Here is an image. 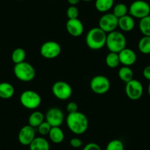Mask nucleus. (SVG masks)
Listing matches in <instances>:
<instances>
[{
  "label": "nucleus",
  "mask_w": 150,
  "mask_h": 150,
  "mask_svg": "<svg viewBox=\"0 0 150 150\" xmlns=\"http://www.w3.org/2000/svg\"><path fill=\"white\" fill-rule=\"evenodd\" d=\"M138 50L144 54H150V36H143L138 41Z\"/></svg>",
  "instance_id": "b1692460"
},
{
  "label": "nucleus",
  "mask_w": 150,
  "mask_h": 150,
  "mask_svg": "<svg viewBox=\"0 0 150 150\" xmlns=\"http://www.w3.org/2000/svg\"><path fill=\"white\" fill-rule=\"evenodd\" d=\"M114 6V0H95V8L102 13H108Z\"/></svg>",
  "instance_id": "412c9836"
},
{
  "label": "nucleus",
  "mask_w": 150,
  "mask_h": 150,
  "mask_svg": "<svg viewBox=\"0 0 150 150\" xmlns=\"http://www.w3.org/2000/svg\"><path fill=\"white\" fill-rule=\"evenodd\" d=\"M105 46L110 52L119 53L126 48L127 38L122 32L115 30L107 34Z\"/></svg>",
  "instance_id": "7ed1b4c3"
},
{
  "label": "nucleus",
  "mask_w": 150,
  "mask_h": 150,
  "mask_svg": "<svg viewBox=\"0 0 150 150\" xmlns=\"http://www.w3.org/2000/svg\"><path fill=\"white\" fill-rule=\"evenodd\" d=\"M80 1L81 0H67L68 3L70 5H72V6H76Z\"/></svg>",
  "instance_id": "f704fd0d"
},
{
  "label": "nucleus",
  "mask_w": 150,
  "mask_h": 150,
  "mask_svg": "<svg viewBox=\"0 0 150 150\" xmlns=\"http://www.w3.org/2000/svg\"><path fill=\"white\" fill-rule=\"evenodd\" d=\"M139 30L144 36H150V15L140 19Z\"/></svg>",
  "instance_id": "a878e982"
},
{
  "label": "nucleus",
  "mask_w": 150,
  "mask_h": 150,
  "mask_svg": "<svg viewBox=\"0 0 150 150\" xmlns=\"http://www.w3.org/2000/svg\"><path fill=\"white\" fill-rule=\"evenodd\" d=\"M36 137L35 128L27 125L22 127L18 135V141L24 146H29Z\"/></svg>",
  "instance_id": "ddd939ff"
},
{
  "label": "nucleus",
  "mask_w": 150,
  "mask_h": 150,
  "mask_svg": "<svg viewBox=\"0 0 150 150\" xmlns=\"http://www.w3.org/2000/svg\"><path fill=\"white\" fill-rule=\"evenodd\" d=\"M45 120L52 127H60L64 121V113L58 108H52L47 110Z\"/></svg>",
  "instance_id": "f8f14e48"
},
{
  "label": "nucleus",
  "mask_w": 150,
  "mask_h": 150,
  "mask_svg": "<svg viewBox=\"0 0 150 150\" xmlns=\"http://www.w3.org/2000/svg\"><path fill=\"white\" fill-rule=\"evenodd\" d=\"M147 91H148V94L149 95V96H150V81H149V85H148V88H147Z\"/></svg>",
  "instance_id": "c9c22d12"
},
{
  "label": "nucleus",
  "mask_w": 150,
  "mask_h": 150,
  "mask_svg": "<svg viewBox=\"0 0 150 150\" xmlns=\"http://www.w3.org/2000/svg\"><path fill=\"white\" fill-rule=\"evenodd\" d=\"M61 46L54 41L44 42L40 48V53L44 58L52 60L58 57L61 53Z\"/></svg>",
  "instance_id": "1a4fd4ad"
},
{
  "label": "nucleus",
  "mask_w": 150,
  "mask_h": 150,
  "mask_svg": "<svg viewBox=\"0 0 150 150\" xmlns=\"http://www.w3.org/2000/svg\"><path fill=\"white\" fill-rule=\"evenodd\" d=\"M26 56L27 54H26V52L24 49L16 48L13 51L12 54H11V59L15 64H18V63L25 61Z\"/></svg>",
  "instance_id": "393cba45"
},
{
  "label": "nucleus",
  "mask_w": 150,
  "mask_h": 150,
  "mask_svg": "<svg viewBox=\"0 0 150 150\" xmlns=\"http://www.w3.org/2000/svg\"><path fill=\"white\" fill-rule=\"evenodd\" d=\"M119 24V18L113 15L112 13H104L99 18V27L104 32L108 33L116 30Z\"/></svg>",
  "instance_id": "9d476101"
},
{
  "label": "nucleus",
  "mask_w": 150,
  "mask_h": 150,
  "mask_svg": "<svg viewBox=\"0 0 150 150\" xmlns=\"http://www.w3.org/2000/svg\"><path fill=\"white\" fill-rule=\"evenodd\" d=\"M118 75H119V79L125 83H128L134 79L133 71L129 66H123L122 68H120L119 72H118Z\"/></svg>",
  "instance_id": "4be33fe9"
},
{
  "label": "nucleus",
  "mask_w": 150,
  "mask_h": 150,
  "mask_svg": "<svg viewBox=\"0 0 150 150\" xmlns=\"http://www.w3.org/2000/svg\"><path fill=\"white\" fill-rule=\"evenodd\" d=\"M66 28L68 33L73 37H80L84 33V25L79 18L68 19Z\"/></svg>",
  "instance_id": "4468645a"
},
{
  "label": "nucleus",
  "mask_w": 150,
  "mask_h": 150,
  "mask_svg": "<svg viewBox=\"0 0 150 150\" xmlns=\"http://www.w3.org/2000/svg\"><path fill=\"white\" fill-rule=\"evenodd\" d=\"M143 76L146 80L150 81V65L146 66L143 69Z\"/></svg>",
  "instance_id": "72a5a7b5"
},
{
  "label": "nucleus",
  "mask_w": 150,
  "mask_h": 150,
  "mask_svg": "<svg viewBox=\"0 0 150 150\" xmlns=\"http://www.w3.org/2000/svg\"><path fill=\"white\" fill-rule=\"evenodd\" d=\"M21 105L29 110H35L41 105V96L38 92L33 90H26L20 95Z\"/></svg>",
  "instance_id": "39448f33"
},
{
  "label": "nucleus",
  "mask_w": 150,
  "mask_h": 150,
  "mask_svg": "<svg viewBox=\"0 0 150 150\" xmlns=\"http://www.w3.org/2000/svg\"><path fill=\"white\" fill-rule=\"evenodd\" d=\"M105 63H106L107 66L110 69H115V68L118 67L121 63L119 53L110 52L105 57Z\"/></svg>",
  "instance_id": "5701e85b"
},
{
  "label": "nucleus",
  "mask_w": 150,
  "mask_h": 150,
  "mask_svg": "<svg viewBox=\"0 0 150 150\" xmlns=\"http://www.w3.org/2000/svg\"><path fill=\"white\" fill-rule=\"evenodd\" d=\"M106 40L107 33L99 27L91 29L86 38L88 47L93 50H99L103 48L106 44Z\"/></svg>",
  "instance_id": "f03ea898"
},
{
  "label": "nucleus",
  "mask_w": 150,
  "mask_h": 150,
  "mask_svg": "<svg viewBox=\"0 0 150 150\" xmlns=\"http://www.w3.org/2000/svg\"><path fill=\"white\" fill-rule=\"evenodd\" d=\"M82 1H84V2H91V1H93V0H82Z\"/></svg>",
  "instance_id": "e433bc0d"
},
{
  "label": "nucleus",
  "mask_w": 150,
  "mask_h": 150,
  "mask_svg": "<svg viewBox=\"0 0 150 150\" xmlns=\"http://www.w3.org/2000/svg\"><path fill=\"white\" fill-rule=\"evenodd\" d=\"M52 126L47 122V121H44V122L41 124L36 129H37L38 132L41 135V136H46V135H48L50 133V130H51Z\"/></svg>",
  "instance_id": "c85d7f7f"
},
{
  "label": "nucleus",
  "mask_w": 150,
  "mask_h": 150,
  "mask_svg": "<svg viewBox=\"0 0 150 150\" xmlns=\"http://www.w3.org/2000/svg\"><path fill=\"white\" fill-rule=\"evenodd\" d=\"M66 125L71 132L75 135H82L88 128V117L80 111L69 113L66 117Z\"/></svg>",
  "instance_id": "f257e3e1"
},
{
  "label": "nucleus",
  "mask_w": 150,
  "mask_h": 150,
  "mask_svg": "<svg viewBox=\"0 0 150 150\" xmlns=\"http://www.w3.org/2000/svg\"><path fill=\"white\" fill-rule=\"evenodd\" d=\"M90 88L96 94L103 95L109 91L110 82L109 79L104 75H96L91 80Z\"/></svg>",
  "instance_id": "0eeeda50"
},
{
  "label": "nucleus",
  "mask_w": 150,
  "mask_h": 150,
  "mask_svg": "<svg viewBox=\"0 0 150 150\" xmlns=\"http://www.w3.org/2000/svg\"><path fill=\"white\" fill-rule=\"evenodd\" d=\"M70 145L71 146L75 149L80 148L83 146V141H82L80 138L74 137V138H72L70 140Z\"/></svg>",
  "instance_id": "2f4dec72"
},
{
  "label": "nucleus",
  "mask_w": 150,
  "mask_h": 150,
  "mask_svg": "<svg viewBox=\"0 0 150 150\" xmlns=\"http://www.w3.org/2000/svg\"><path fill=\"white\" fill-rule=\"evenodd\" d=\"M15 93L13 86L8 82H2L0 83V98L4 99H11Z\"/></svg>",
  "instance_id": "a211bd4d"
},
{
  "label": "nucleus",
  "mask_w": 150,
  "mask_h": 150,
  "mask_svg": "<svg viewBox=\"0 0 150 150\" xmlns=\"http://www.w3.org/2000/svg\"><path fill=\"white\" fill-rule=\"evenodd\" d=\"M135 22L134 18L130 15H127L122 16L119 18V24L118 27L120 28L123 32H130L135 28Z\"/></svg>",
  "instance_id": "dca6fc26"
},
{
  "label": "nucleus",
  "mask_w": 150,
  "mask_h": 150,
  "mask_svg": "<svg viewBox=\"0 0 150 150\" xmlns=\"http://www.w3.org/2000/svg\"><path fill=\"white\" fill-rule=\"evenodd\" d=\"M66 110L69 113H72L78 111V105L74 102H69L66 105Z\"/></svg>",
  "instance_id": "7c9ffc66"
},
{
  "label": "nucleus",
  "mask_w": 150,
  "mask_h": 150,
  "mask_svg": "<svg viewBox=\"0 0 150 150\" xmlns=\"http://www.w3.org/2000/svg\"><path fill=\"white\" fill-rule=\"evenodd\" d=\"M112 8V13L118 18L127 15L129 12V8H127V6L124 3H118L117 5H114Z\"/></svg>",
  "instance_id": "bb28decb"
},
{
  "label": "nucleus",
  "mask_w": 150,
  "mask_h": 150,
  "mask_svg": "<svg viewBox=\"0 0 150 150\" xmlns=\"http://www.w3.org/2000/svg\"><path fill=\"white\" fill-rule=\"evenodd\" d=\"M80 12H79L78 8L76 6H72L70 5L67 8L66 11V16L68 17V19H74V18H78Z\"/></svg>",
  "instance_id": "c756f323"
},
{
  "label": "nucleus",
  "mask_w": 150,
  "mask_h": 150,
  "mask_svg": "<svg viewBox=\"0 0 150 150\" xmlns=\"http://www.w3.org/2000/svg\"><path fill=\"white\" fill-rule=\"evenodd\" d=\"M13 73L18 80L24 83L31 82L32 80H34L36 75L34 66L31 63L26 61L15 64L13 68Z\"/></svg>",
  "instance_id": "20e7f679"
},
{
  "label": "nucleus",
  "mask_w": 150,
  "mask_h": 150,
  "mask_svg": "<svg viewBox=\"0 0 150 150\" xmlns=\"http://www.w3.org/2000/svg\"><path fill=\"white\" fill-rule=\"evenodd\" d=\"M44 121H45V116L44 113L41 111L35 110L29 116L28 125L36 129Z\"/></svg>",
  "instance_id": "aec40b11"
},
{
  "label": "nucleus",
  "mask_w": 150,
  "mask_h": 150,
  "mask_svg": "<svg viewBox=\"0 0 150 150\" xmlns=\"http://www.w3.org/2000/svg\"><path fill=\"white\" fill-rule=\"evenodd\" d=\"M48 135L50 141L54 144H60L65 138L64 132L60 127H52Z\"/></svg>",
  "instance_id": "6ab92c4d"
},
{
  "label": "nucleus",
  "mask_w": 150,
  "mask_h": 150,
  "mask_svg": "<svg viewBox=\"0 0 150 150\" xmlns=\"http://www.w3.org/2000/svg\"><path fill=\"white\" fill-rule=\"evenodd\" d=\"M30 150H50V145L49 141L44 137H35L29 145Z\"/></svg>",
  "instance_id": "f3484780"
},
{
  "label": "nucleus",
  "mask_w": 150,
  "mask_h": 150,
  "mask_svg": "<svg viewBox=\"0 0 150 150\" xmlns=\"http://www.w3.org/2000/svg\"><path fill=\"white\" fill-rule=\"evenodd\" d=\"M125 93L129 99L137 101L141 98L144 93V87L139 80L133 79L126 83Z\"/></svg>",
  "instance_id": "9b49d317"
},
{
  "label": "nucleus",
  "mask_w": 150,
  "mask_h": 150,
  "mask_svg": "<svg viewBox=\"0 0 150 150\" xmlns=\"http://www.w3.org/2000/svg\"><path fill=\"white\" fill-rule=\"evenodd\" d=\"M129 15L134 18H141L150 15V5L144 0H135L129 7Z\"/></svg>",
  "instance_id": "423d86ee"
},
{
  "label": "nucleus",
  "mask_w": 150,
  "mask_h": 150,
  "mask_svg": "<svg viewBox=\"0 0 150 150\" xmlns=\"http://www.w3.org/2000/svg\"><path fill=\"white\" fill-rule=\"evenodd\" d=\"M83 150H102V149L99 144H97L96 143L91 142L86 144V145L83 147Z\"/></svg>",
  "instance_id": "473e14b6"
},
{
  "label": "nucleus",
  "mask_w": 150,
  "mask_h": 150,
  "mask_svg": "<svg viewBox=\"0 0 150 150\" xmlns=\"http://www.w3.org/2000/svg\"><path fill=\"white\" fill-rule=\"evenodd\" d=\"M52 91L53 95L60 100H68L72 95V88L67 82L59 80L52 85Z\"/></svg>",
  "instance_id": "6e6552de"
},
{
  "label": "nucleus",
  "mask_w": 150,
  "mask_h": 150,
  "mask_svg": "<svg viewBox=\"0 0 150 150\" xmlns=\"http://www.w3.org/2000/svg\"><path fill=\"white\" fill-rule=\"evenodd\" d=\"M120 63L123 66H129L135 64L137 60V54L132 50L129 48H125L119 52Z\"/></svg>",
  "instance_id": "2eb2a0df"
},
{
  "label": "nucleus",
  "mask_w": 150,
  "mask_h": 150,
  "mask_svg": "<svg viewBox=\"0 0 150 150\" xmlns=\"http://www.w3.org/2000/svg\"><path fill=\"white\" fill-rule=\"evenodd\" d=\"M105 150H125V146L121 140L113 139L107 144Z\"/></svg>",
  "instance_id": "cd10ccee"
}]
</instances>
